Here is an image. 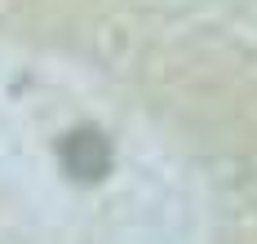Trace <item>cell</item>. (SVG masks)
<instances>
[{"label": "cell", "mask_w": 257, "mask_h": 244, "mask_svg": "<svg viewBox=\"0 0 257 244\" xmlns=\"http://www.w3.org/2000/svg\"><path fill=\"white\" fill-rule=\"evenodd\" d=\"M58 156L67 164V173L80 182H98L111 169V142L102 129H71V134L58 142Z\"/></svg>", "instance_id": "obj_1"}]
</instances>
